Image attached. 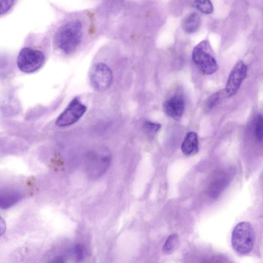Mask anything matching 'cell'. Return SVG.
<instances>
[{
    "mask_svg": "<svg viewBox=\"0 0 263 263\" xmlns=\"http://www.w3.org/2000/svg\"><path fill=\"white\" fill-rule=\"evenodd\" d=\"M95 34L92 15L85 11L64 16L54 26L51 35L56 48L65 55H71Z\"/></svg>",
    "mask_w": 263,
    "mask_h": 263,
    "instance_id": "1",
    "label": "cell"
},
{
    "mask_svg": "<svg viewBox=\"0 0 263 263\" xmlns=\"http://www.w3.org/2000/svg\"><path fill=\"white\" fill-rule=\"evenodd\" d=\"M111 160L109 151L105 148H99L87 153L85 170L91 179L101 177L108 169Z\"/></svg>",
    "mask_w": 263,
    "mask_h": 263,
    "instance_id": "2",
    "label": "cell"
},
{
    "mask_svg": "<svg viewBox=\"0 0 263 263\" xmlns=\"http://www.w3.org/2000/svg\"><path fill=\"white\" fill-rule=\"evenodd\" d=\"M255 232L252 225L246 221L238 223L234 228L231 243L234 251L241 255H247L252 250Z\"/></svg>",
    "mask_w": 263,
    "mask_h": 263,
    "instance_id": "3",
    "label": "cell"
},
{
    "mask_svg": "<svg viewBox=\"0 0 263 263\" xmlns=\"http://www.w3.org/2000/svg\"><path fill=\"white\" fill-rule=\"evenodd\" d=\"M192 58L203 74L210 75L218 69V65L213 55L211 47L206 40L201 41L194 48Z\"/></svg>",
    "mask_w": 263,
    "mask_h": 263,
    "instance_id": "4",
    "label": "cell"
},
{
    "mask_svg": "<svg viewBox=\"0 0 263 263\" xmlns=\"http://www.w3.org/2000/svg\"><path fill=\"white\" fill-rule=\"evenodd\" d=\"M45 61L44 53L40 49L26 46L20 50L17 58V65L22 72H34L44 65Z\"/></svg>",
    "mask_w": 263,
    "mask_h": 263,
    "instance_id": "5",
    "label": "cell"
},
{
    "mask_svg": "<svg viewBox=\"0 0 263 263\" xmlns=\"http://www.w3.org/2000/svg\"><path fill=\"white\" fill-rule=\"evenodd\" d=\"M86 106L78 97L73 98L66 108L57 118L55 124L59 127L71 125L77 122L84 115Z\"/></svg>",
    "mask_w": 263,
    "mask_h": 263,
    "instance_id": "6",
    "label": "cell"
},
{
    "mask_svg": "<svg viewBox=\"0 0 263 263\" xmlns=\"http://www.w3.org/2000/svg\"><path fill=\"white\" fill-rule=\"evenodd\" d=\"M89 79L91 86L95 90L99 91H104L107 89L111 83V70L104 63H97L90 70Z\"/></svg>",
    "mask_w": 263,
    "mask_h": 263,
    "instance_id": "7",
    "label": "cell"
},
{
    "mask_svg": "<svg viewBox=\"0 0 263 263\" xmlns=\"http://www.w3.org/2000/svg\"><path fill=\"white\" fill-rule=\"evenodd\" d=\"M248 68L242 61H238L231 70L226 86V92L229 97L235 95L243 80L247 75Z\"/></svg>",
    "mask_w": 263,
    "mask_h": 263,
    "instance_id": "8",
    "label": "cell"
},
{
    "mask_svg": "<svg viewBox=\"0 0 263 263\" xmlns=\"http://www.w3.org/2000/svg\"><path fill=\"white\" fill-rule=\"evenodd\" d=\"M232 178V173L229 170L216 172L208 186V194L214 199L217 198L229 185Z\"/></svg>",
    "mask_w": 263,
    "mask_h": 263,
    "instance_id": "9",
    "label": "cell"
},
{
    "mask_svg": "<svg viewBox=\"0 0 263 263\" xmlns=\"http://www.w3.org/2000/svg\"><path fill=\"white\" fill-rule=\"evenodd\" d=\"M163 107L167 116L178 120L181 118L183 113L184 101L181 96H174L164 102Z\"/></svg>",
    "mask_w": 263,
    "mask_h": 263,
    "instance_id": "10",
    "label": "cell"
},
{
    "mask_svg": "<svg viewBox=\"0 0 263 263\" xmlns=\"http://www.w3.org/2000/svg\"><path fill=\"white\" fill-rule=\"evenodd\" d=\"M182 153L186 156L195 154L198 151L199 144L197 134L193 132L188 133L181 146Z\"/></svg>",
    "mask_w": 263,
    "mask_h": 263,
    "instance_id": "11",
    "label": "cell"
},
{
    "mask_svg": "<svg viewBox=\"0 0 263 263\" xmlns=\"http://www.w3.org/2000/svg\"><path fill=\"white\" fill-rule=\"evenodd\" d=\"M22 194L16 191H7L1 192L0 194V207L2 209H7L17 202L23 198Z\"/></svg>",
    "mask_w": 263,
    "mask_h": 263,
    "instance_id": "12",
    "label": "cell"
},
{
    "mask_svg": "<svg viewBox=\"0 0 263 263\" xmlns=\"http://www.w3.org/2000/svg\"><path fill=\"white\" fill-rule=\"evenodd\" d=\"M200 24L199 15L197 13L193 12L187 15L184 19L182 28L185 32L193 33L198 30Z\"/></svg>",
    "mask_w": 263,
    "mask_h": 263,
    "instance_id": "13",
    "label": "cell"
},
{
    "mask_svg": "<svg viewBox=\"0 0 263 263\" xmlns=\"http://www.w3.org/2000/svg\"><path fill=\"white\" fill-rule=\"evenodd\" d=\"M179 244V239L177 234L170 235L166 240L162 248L163 251L167 254L172 253L178 248Z\"/></svg>",
    "mask_w": 263,
    "mask_h": 263,
    "instance_id": "14",
    "label": "cell"
},
{
    "mask_svg": "<svg viewBox=\"0 0 263 263\" xmlns=\"http://www.w3.org/2000/svg\"><path fill=\"white\" fill-rule=\"evenodd\" d=\"M194 5L204 14H209L213 12V6L210 0H195Z\"/></svg>",
    "mask_w": 263,
    "mask_h": 263,
    "instance_id": "15",
    "label": "cell"
},
{
    "mask_svg": "<svg viewBox=\"0 0 263 263\" xmlns=\"http://www.w3.org/2000/svg\"><path fill=\"white\" fill-rule=\"evenodd\" d=\"M254 134L257 141H263V116L262 115H258L255 118Z\"/></svg>",
    "mask_w": 263,
    "mask_h": 263,
    "instance_id": "16",
    "label": "cell"
},
{
    "mask_svg": "<svg viewBox=\"0 0 263 263\" xmlns=\"http://www.w3.org/2000/svg\"><path fill=\"white\" fill-rule=\"evenodd\" d=\"M17 0H0L1 16H5L11 11Z\"/></svg>",
    "mask_w": 263,
    "mask_h": 263,
    "instance_id": "17",
    "label": "cell"
},
{
    "mask_svg": "<svg viewBox=\"0 0 263 263\" xmlns=\"http://www.w3.org/2000/svg\"><path fill=\"white\" fill-rule=\"evenodd\" d=\"M160 128L161 125L159 123L149 121H145L143 125L144 130L146 133L151 135H154L157 133Z\"/></svg>",
    "mask_w": 263,
    "mask_h": 263,
    "instance_id": "18",
    "label": "cell"
},
{
    "mask_svg": "<svg viewBox=\"0 0 263 263\" xmlns=\"http://www.w3.org/2000/svg\"><path fill=\"white\" fill-rule=\"evenodd\" d=\"M73 253L78 261L82 260L84 256V251L83 246L80 244L74 246Z\"/></svg>",
    "mask_w": 263,
    "mask_h": 263,
    "instance_id": "19",
    "label": "cell"
},
{
    "mask_svg": "<svg viewBox=\"0 0 263 263\" xmlns=\"http://www.w3.org/2000/svg\"><path fill=\"white\" fill-rule=\"evenodd\" d=\"M220 98V93L219 92H215L211 96L206 102V105L207 109L208 110H211L212 109L217 103L218 100Z\"/></svg>",
    "mask_w": 263,
    "mask_h": 263,
    "instance_id": "20",
    "label": "cell"
},
{
    "mask_svg": "<svg viewBox=\"0 0 263 263\" xmlns=\"http://www.w3.org/2000/svg\"><path fill=\"white\" fill-rule=\"evenodd\" d=\"M260 185L261 186V188L263 190V173L261 174V176H260Z\"/></svg>",
    "mask_w": 263,
    "mask_h": 263,
    "instance_id": "21",
    "label": "cell"
}]
</instances>
